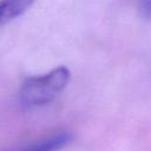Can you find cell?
<instances>
[{
    "label": "cell",
    "instance_id": "obj_1",
    "mask_svg": "<svg viewBox=\"0 0 151 151\" xmlns=\"http://www.w3.org/2000/svg\"><path fill=\"white\" fill-rule=\"evenodd\" d=\"M70 79L71 72L66 66H58L41 76L28 77L20 86V101L29 107L50 104L65 90Z\"/></svg>",
    "mask_w": 151,
    "mask_h": 151
},
{
    "label": "cell",
    "instance_id": "obj_2",
    "mask_svg": "<svg viewBox=\"0 0 151 151\" xmlns=\"http://www.w3.org/2000/svg\"><path fill=\"white\" fill-rule=\"evenodd\" d=\"M72 140V134L67 131H61L35 140L14 151H59Z\"/></svg>",
    "mask_w": 151,
    "mask_h": 151
},
{
    "label": "cell",
    "instance_id": "obj_4",
    "mask_svg": "<svg viewBox=\"0 0 151 151\" xmlns=\"http://www.w3.org/2000/svg\"><path fill=\"white\" fill-rule=\"evenodd\" d=\"M139 8L144 18L151 19V0H139Z\"/></svg>",
    "mask_w": 151,
    "mask_h": 151
},
{
    "label": "cell",
    "instance_id": "obj_3",
    "mask_svg": "<svg viewBox=\"0 0 151 151\" xmlns=\"http://www.w3.org/2000/svg\"><path fill=\"white\" fill-rule=\"evenodd\" d=\"M35 0H0V26L22 15Z\"/></svg>",
    "mask_w": 151,
    "mask_h": 151
}]
</instances>
